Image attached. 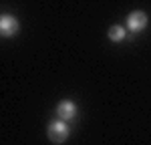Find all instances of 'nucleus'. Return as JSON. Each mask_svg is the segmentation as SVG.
I'll return each instance as SVG.
<instances>
[{
  "label": "nucleus",
  "mask_w": 151,
  "mask_h": 145,
  "mask_svg": "<svg viewBox=\"0 0 151 145\" xmlns=\"http://www.w3.org/2000/svg\"><path fill=\"white\" fill-rule=\"evenodd\" d=\"M147 26V14L141 10H135L127 16V28L131 32H141Z\"/></svg>",
  "instance_id": "7ed1b4c3"
},
{
  "label": "nucleus",
  "mask_w": 151,
  "mask_h": 145,
  "mask_svg": "<svg viewBox=\"0 0 151 145\" xmlns=\"http://www.w3.org/2000/svg\"><path fill=\"white\" fill-rule=\"evenodd\" d=\"M47 133H48V139L52 141V143H65L67 139H69V125L65 123V121H52L50 125H48V129H47Z\"/></svg>",
  "instance_id": "f257e3e1"
},
{
  "label": "nucleus",
  "mask_w": 151,
  "mask_h": 145,
  "mask_svg": "<svg viewBox=\"0 0 151 145\" xmlns=\"http://www.w3.org/2000/svg\"><path fill=\"white\" fill-rule=\"evenodd\" d=\"M18 30H20V24H18V20H16L12 14H4V16H0V34H2V36L10 38V36H14Z\"/></svg>",
  "instance_id": "f03ea898"
},
{
  "label": "nucleus",
  "mask_w": 151,
  "mask_h": 145,
  "mask_svg": "<svg viewBox=\"0 0 151 145\" xmlns=\"http://www.w3.org/2000/svg\"><path fill=\"white\" fill-rule=\"evenodd\" d=\"M57 115L60 121H70L77 117V105L73 101H60L57 105Z\"/></svg>",
  "instance_id": "20e7f679"
},
{
  "label": "nucleus",
  "mask_w": 151,
  "mask_h": 145,
  "mask_svg": "<svg viewBox=\"0 0 151 145\" xmlns=\"http://www.w3.org/2000/svg\"><path fill=\"white\" fill-rule=\"evenodd\" d=\"M123 38H125V28L119 26V24H113V26L109 28V40H113V42H121Z\"/></svg>",
  "instance_id": "39448f33"
}]
</instances>
